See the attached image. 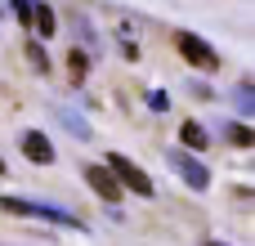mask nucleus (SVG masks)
I'll return each instance as SVG.
<instances>
[{
  "instance_id": "obj_1",
  "label": "nucleus",
  "mask_w": 255,
  "mask_h": 246,
  "mask_svg": "<svg viewBox=\"0 0 255 246\" xmlns=\"http://www.w3.org/2000/svg\"><path fill=\"white\" fill-rule=\"evenodd\" d=\"M0 211L4 215H31V220H49V224H58V229H76L81 220L72 215V211H58V206H49V202H22V197H0Z\"/></svg>"
},
{
  "instance_id": "obj_2",
  "label": "nucleus",
  "mask_w": 255,
  "mask_h": 246,
  "mask_svg": "<svg viewBox=\"0 0 255 246\" xmlns=\"http://www.w3.org/2000/svg\"><path fill=\"white\" fill-rule=\"evenodd\" d=\"M108 170L117 175V184L126 188V193H139V197H152L157 188H152V179H148V170L143 166H134L126 152H108Z\"/></svg>"
},
{
  "instance_id": "obj_3",
  "label": "nucleus",
  "mask_w": 255,
  "mask_h": 246,
  "mask_svg": "<svg viewBox=\"0 0 255 246\" xmlns=\"http://www.w3.org/2000/svg\"><path fill=\"white\" fill-rule=\"evenodd\" d=\"M175 49H179V58H188V63L202 67V72H215V67H220V54H215L197 31H175Z\"/></svg>"
},
{
  "instance_id": "obj_4",
  "label": "nucleus",
  "mask_w": 255,
  "mask_h": 246,
  "mask_svg": "<svg viewBox=\"0 0 255 246\" xmlns=\"http://www.w3.org/2000/svg\"><path fill=\"white\" fill-rule=\"evenodd\" d=\"M166 161H170V170H175L193 193H206V188H211V170H206L193 152H166Z\"/></svg>"
},
{
  "instance_id": "obj_5",
  "label": "nucleus",
  "mask_w": 255,
  "mask_h": 246,
  "mask_svg": "<svg viewBox=\"0 0 255 246\" xmlns=\"http://www.w3.org/2000/svg\"><path fill=\"white\" fill-rule=\"evenodd\" d=\"M85 184H90V188H94V197H103L108 206H117V202H121V193H126L108 166H85Z\"/></svg>"
},
{
  "instance_id": "obj_6",
  "label": "nucleus",
  "mask_w": 255,
  "mask_h": 246,
  "mask_svg": "<svg viewBox=\"0 0 255 246\" xmlns=\"http://www.w3.org/2000/svg\"><path fill=\"white\" fill-rule=\"evenodd\" d=\"M18 148H22V157H27V161H36V166H49V161L58 157V152H54V143H49V134H40V130H22Z\"/></svg>"
},
{
  "instance_id": "obj_7",
  "label": "nucleus",
  "mask_w": 255,
  "mask_h": 246,
  "mask_svg": "<svg viewBox=\"0 0 255 246\" xmlns=\"http://www.w3.org/2000/svg\"><path fill=\"white\" fill-rule=\"evenodd\" d=\"M31 27H36V31L45 36V40L54 36V27H58V22H54V9H49L45 0H36V4H31Z\"/></svg>"
},
{
  "instance_id": "obj_8",
  "label": "nucleus",
  "mask_w": 255,
  "mask_h": 246,
  "mask_svg": "<svg viewBox=\"0 0 255 246\" xmlns=\"http://www.w3.org/2000/svg\"><path fill=\"white\" fill-rule=\"evenodd\" d=\"M85 72H90V54L72 45V49H67V76H72V85H81V81H85Z\"/></svg>"
},
{
  "instance_id": "obj_9",
  "label": "nucleus",
  "mask_w": 255,
  "mask_h": 246,
  "mask_svg": "<svg viewBox=\"0 0 255 246\" xmlns=\"http://www.w3.org/2000/svg\"><path fill=\"white\" fill-rule=\"evenodd\" d=\"M179 139H184L193 152H206V143H211V134H206L197 121H184V125H179Z\"/></svg>"
},
{
  "instance_id": "obj_10",
  "label": "nucleus",
  "mask_w": 255,
  "mask_h": 246,
  "mask_svg": "<svg viewBox=\"0 0 255 246\" xmlns=\"http://www.w3.org/2000/svg\"><path fill=\"white\" fill-rule=\"evenodd\" d=\"M58 121H63V130H72L76 139H90V121H85L81 112H72V108H58Z\"/></svg>"
},
{
  "instance_id": "obj_11",
  "label": "nucleus",
  "mask_w": 255,
  "mask_h": 246,
  "mask_svg": "<svg viewBox=\"0 0 255 246\" xmlns=\"http://www.w3.org/2000/svg\"><path fill=\"white\" fill-rule=\"evenodd\" d=\"M27 63H31L40 76L49 72V54H45V45H40V40H27Z\"/></svg>"
},
{
  "instance_id": "obj_12",
  "label": "nucleus",
  "mask_w": 255,
  "mask_h": 246,
  "mask_svg": "<svg viewBox=\"0 0 255 246\" xmlns=\"http://www.w3.org/2000/svg\"><path fill=\"white\" fill-rule=\"evenodd\" d=\"M224 139L238 143V148H251V143H255V130H247V125H224Z\"/></svg>"
},
{
  "instance_id": "obj_13",
  "label": "nucleus",
  "mask_w": 255,
  "mask_h": 246,
  "mask_svg": "<svg viewBox=\"0 0 255 246\" xmlns=\"http://www.w3.org/2000/svg\"><path fill=\"white\" fill-rule=\"evenodd\" d=\"M238 108H242V117H251V112H255V94H251V85H238Z\"/></svg>"
},
{
  "instance_id": "obj_14",
  "label": "nucleus",
  "mask_w": 255,
  "mask_h": 246,
  "mask_svg": "<svg viewBox=\"0 0 255 246\" xmlns=\"http://www.w3.org/2000/svg\"><path fill=\"white\" fill-rule=\"evenodd\" d=\"M9 4H13V13H18V22L31 27V4H36V0H9Z\"/></svg>"
},
{
  "instance_id": "obj_15",
  "label": "nucleus",
  "mask_w": 255,
  "mask_h": 246,
  "mask_svg": "<svg viewBox=\"0 0 255 246\" xmlns=\"http://www.w3.org/2000/svg\"><path fill=\"white\" fill-rule=\"evenodd\" d=\"M206 246H224V242H206Z\"/></svg>"
},
{
  "instance_id": "obj_16",
  "label": "nucleus",
  "mask_w": 255,
  "mask_h": 246,
  "mask_svg": "<svg viewBox=\"0 0 255 246\" xmlns=\"http://www.w3.org/2000/svg\"><path fill=\"white\" fill-rule=\"evenodd\" d=\"M0 175H4V161H0Z\"/></svg>"
}]
</instances>
